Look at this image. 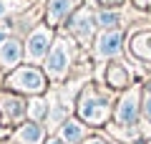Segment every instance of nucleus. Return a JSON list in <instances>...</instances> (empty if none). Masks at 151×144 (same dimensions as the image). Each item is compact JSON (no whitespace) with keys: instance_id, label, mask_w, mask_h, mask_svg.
<instances>
[{"instance_id":"f257e3e1","label":"nucleus","mask_w":151,"mask_h":144,"mask_svg":"<svg viewBox=\"0 0 151 144\" xmlns=\"http://www.w3.org/2000/svg\"><path fill=\"white\" fill-rule=\"evenodd\" d=\"M78 114L88 124H103L108 116V101L103 96H98L96 91H86L78 101Z\"/></svg>"},{"instance_id":"f03ea898","label":"nucleus","mask_w":151,"mask_h":144,"mask_svg":"<svg viewBox=\"0 0 151 144\" xmlns=\"http://www.w3.org/2000/svg\"><path fill=\"white\" fill-rule=\"evenodd\" d=\"M8 84L18 91H25V94H40L45 89V76L33 66H23L8 79Z\"/></svg>"},{"instance_id":"7ed1b4c3","label":"nucleus","mask_w":151,"mask_h":144,"mask_svg":"<svg viewBox=\"0 0 151 144\" xmlns=\"http://www.w3.org/2000/svg\"><path fill=\"white\" fill-rule=\"evenodd\" d=\"M68 63H70L68 43H65V41H55V46L50 48L48 58H45V71H48L53 79H60V76L68 71Z\"/></svg>"},{"instance_id":"20e7f679","label":"nucleus","mask_w":151,"mask_h":144,"mask_svg":"<svg viewBox=\"0 0 151 144\" xmlns=\"http://www.w3.org/2000/svg\"><path fill=\"white\" fill-rule=\"evenodd\" d=\"M116 121L121 127H134L139 121V89H131L116 106Z\"/></svg>"},{"instance_id":"39448f33","label":"nucleus","mask_w":151,"mask_h":144,"mask_svg":"<svg viewBox=\"0 0 151 144\" xmlns=\"http://www.w3.org/2000/svg\"><path fill=\"white\" fill-rule=\"evenodd\" d=\"M50 41H53V33H50V28H48V25L35 28V31L28 36V58H33V61L45 58Z\"/></svg>"},{"instance_id":"423d86ee","label":"nucleus","mask_w":151,"mask_h":144,"mask_svg":"<svg viewBox=\"0 0 151 144\" xmlns=\"http://www.w3.org/2000/svg\"><path fill=\"white\" fill-rule=\"evenodd\" d=\"M124 46V33L121 31H103L96 41V56L98 58H113L121 53Z\"/></svg>"},{"instance_id":"0eeeda50","label":"nucleus","mask_w":151,"mask_h":144,"mask_svg":"<svg viewBox=\"0 0 151 144\" xmlns=\"http://www.w3.org/2000/svg\"><path fill=\"white\" fill-rule=\"evenodd\" d=\"M68 28L73 31L76 38H81V41H88L93 36V28H96V15H93L88 8H81L78 13H73L68 20Z\"/></svg>"},{"instance_id":"6e6552de","label":"nucleus","mask_w":151,"mask_h":144,"mask_svg":"<svg viewBox=\"0 0 151 144\" xmlns=\"http://www.w3.org/2000/svg\"><path fill=\"white\" fill-rule=\"evenodd\" d=\"M76 5H78V0H48V15L45 18L50 25H58L73 13Z\"/></svg>"},{"instance_id":"1a4fd4ad","label":"nucleus","mask_w":151,"mask_h":144,"mask_svg":"<svg viewBox=\"0 0 151 144\" xmlns=\"http://www.w3.org/2000/svg\"><path fill=\"white\" fill-rule=\"evenodd\" d=\"M83 137H86V129H83L81 121H76V119H70V121H65L60 127V139L65 144H78Z\"/></svg>"},{"instance_id":"9d476101","label":"nucleus","mask_w":151,"mask_h":144,"mask_svg":"<svg viewBox=\"0 0 151 144\" xmlns=\"http://www.w3.org/2000/svg\"><path fill=\"white\" fill-rule=\"evenodd\" d=\"M40 139H43V129L38 127L35 121L20 127V129H18V134H15V142L18 144H40Z\"/></svg>"},{"instance_id":"9b49d317","label":"nucleus","mask_w":151,"mask_h":144,"mask_svg":"<svg viewBox=\"0 0 151 144\" xmlns=\"http://www.w3.org/2000/svg\"><path fill=\"white\" fill-rule=\"evenodd\" d=\"M20 61V43L15 38H8L3 46H0V63L5 66H15Z\"/></svg>"},{"instance_id":"f8f14e48","label":"nucleus","mask_w":151,"mask_h":144,"mask_svg":"<svg viewBox=\"0 0 151 144\" xmlns=\"http://www.w3.org/2000/svg\"><path fill=\"white\" fill-rule=\"evenodd\" d=\"M0 106L8 114V119H20L25 114V104L20 99H15V96H10V94H0Z\"/></svg>"},{"instance_id":"ddd939ff","label":"nucleus","mask_w":151,"mask_h":144,"mask_svg":"<svg viewBox=\"0 0 151 144\" xmlns=\"http://www.w3.org/2000/svg\"><path fill=\"white\" fill-rule=\"evenodd\" d=\"M134 53L141 56V58H149L151 61V33H141V36H134Z\"/></svg>"},{"instance_id":"4468645a","label":"nucleus","mask_w":151,"mask_h":144,"mask_svg":"<svg viewBox=\"0 0 151 144\" xmlns=\"http://www.w3.org/2000/svg\"><path fill=\"white\" fill-rule=\"evenodd\" d=\"M96 25L106 28V31H116L121 25V15L113 10H101V13H96Z\"/></svg>"},{"instance_id":"2eb2a0df","label":"nucleus","mask_w":151,"mask_h":144,"mask_svg":"<svg viewBox=\"0 0 151 144\" xmlns=\"http://www.w3.org/2000/svg\"><path fill=\"white\" fill-rule=\"evenodd\" d=\"M108 81H111V86H116V89L126 86V84H129L126 68H124V66H111V68H108Z\"/></svg>"},{"instance_id":"dca6fc26","label":"nucleus","mask_w":151,"mask_h":144,"mask_svg":"<svg viewBox=\"0 0 151 144\" xmlns=\"http://www.w3.org/2000/svg\"><path fill=\"white\" fill-rule=\"evenodd\" d=\"M45 109H48V106H45V101H33L30 104V116L35 119V121H38V119H43L45 116Z\"/></svg>"},{"instance_id":"f3484780","label":"nucleus","mask_w":151,"mask_h":144,"mask_svg":"<svg viewBox=\"0 0 151 144\" xmlns=\"http://www.w3.org/2000/svg\"><path fill=\"white\" fill-rule=\"evenodd\" d=\"M144 116L151 121V86L146 89V94H144Z\"/></svg>"},{"instance_id":"a211bd4d","label":"nucleus","mask_w":151,"mask_h":144,"mask_svg":"<svg viewBox=\"0 0 151 144\" xmlns=\"http://www.w3.org/2000/svg\"><path fill=\"white\" fill-rule=\"evenodd\" d=\"M101 5H106V8H113V5H121L124 0H98Z\"/></svg>"},{"instance_id":"6ab92c4d","label":"nucleus","mask_w":151,"mask_h":144,"mask_svg":"<svg viewBox=\"0 0 151 144\" xmlns=\"http://www.w3.org/2000/svg\"><path fill=\"white\" fill-rule=\"evenodd\" d=\"M5 10H8V5H5V0H0V18L5 15Z\"/></svg>"},{"instance_id":"aec40b11","label":"nucleus","mask_w":151,"mask_h":144,"mask_svg":"<svg viewBox=\"0 0 151 144\" xmlns=\"http://www.w3.org/2000/svg\"><path fill=\"white\" fill-rule=\"evenodd\" d=\"M45 144H65V142H63V139H48Z\"/></svg>"},{"instance_id":"412c9836","label":"nucleus","mask_w":151,"mask_h":144,"mask_svg":"<svg viewBox=\"0 0 151 144\" xmlns=\"http://www.w3.org/2000/svg\"><path fill=\"white\" fill-rule=\"evenodd\" d=\"M86 144H106V142H103V139H88Z\"/></svg>"},{"instance_id":"4be33fe9","label":"nucleus","mask_w":151,"mask_h":144,"mask_svg":"<svg viewBox=\"0 0 151 144\" xmlns=\"http://www.w3.org/2000/svg\"><path fill=\"white\" fill-rule=\"evenodd\" d=\"M0 41H5V33H0Z\"/></svg>"}]
</instances>
